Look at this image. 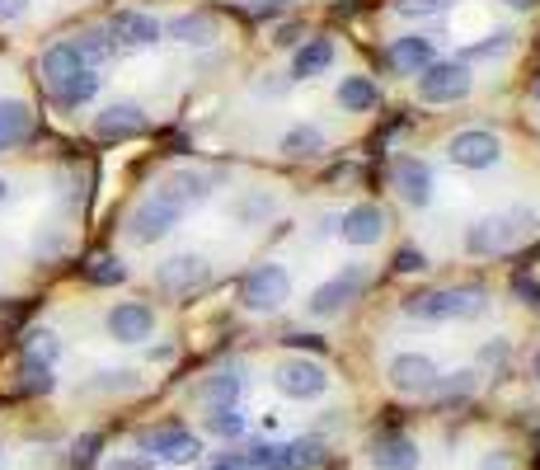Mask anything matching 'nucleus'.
<instances>
[{
    "label": "nucleus",
    "mask_w": 540,
    "mask_h": 470,
    "mask_svg": "<svg viewBox=\"0 0 540 470\" xmlns=\"http://www.w3.org/2000/svg\"><path fill=\"white\" fill-rule=\"evenodd\" d=\"M104 470H155L146 456H118V461H108Z\"/></svg>",
    "instance_id": "obj_38"
},
{
    "label": "nucleus",
    "mask_w": 540,
    "mask_h": 470,
    "mask_svg": "<svg viewBox=\"0 0 540 470\" xmlns=\"http://www.w3.org/2000/svg\"><path fill=\"white\" fill-rule=\"evenodd\" d=\"M287 297H292V278H287L282 264H259L240 278V306L245 311L268 315V311H278Z\"/></svg>",
    "instance_id": "obj_5"
},
{
    "label": "nucleus",
    "mask_w": 540,
    "mask_h": 470,
    "mask_svg": "<svg viewBox=\"0 0 540 470\" xmlns=\"http://www.w3.org/2000/svg\"><path fill=\"white\" fill-rule=\"evenodd\" d=\"M99 452H104V438H99V433H85V438H76V442H71V470H94Z\"/></svg>",
    "instance_id": "obj_30"
},
{
    "label": "nucleus",
    "mask_w": 540,
    "mask_h": 470,
    "mask_svg": "<svg viewBox=\"0 0 540 470\" xmlns=\"http://www.w3.org/2000/svg\"><path fill=\"white\" fill-rule=\"evenodd\" d=\"M249 10H273V5H282V0H245Z\"/></svg>",
    "instance_id": "obj_40"
},
{
    "label": "nucleus",
    "mask_w": 540,
    "mask_h": 470,
    "mask_svg": "<svg viewBox=\"0 0 540 470\" xmlns=\"http://www.w3.org/2000/svg\"><path fill=\"white\" fill-rule=\"evenodd\" d=\"M362 287H367V268H362V264L343 268L339 278L320 282V287L310 292V315H320V320H329V315L348 311V301H353L357 292H362Z\"/></svg>",
    "instance_id": "obj_10"
},
{
    "label": "nucleus",
    "mask_w": 540,
    "mask_h": 470,
    "mask_svg": "<svg viewBox=\"0 0 540 470\" xmlns=\"http://www.w3.org/2000/svg\"><path fill=\"white\" fill-rule=\"evenodd\" d=\"M212 188H216V179L212 174H202V170H174L165 184H160V193H170L174 203L184 207H198V203H207L212 198Z\"/></svg>",
    "instance_id": "obj_17"
},
{
    "label": "nucleus",
    "mask_w": 540,
    "mask_h": 470,
    "mask_svg": "<svg viewBox=\"0 0 540 470\" xmlns=\"http://www.w3.org/2000/svg\"><path fill=\"white\" fill-rule=\"evenodd\" d=\"M29 15V0H0V24H15Z\"/></svg>",
    "instance_id": "obj_36"
},
{
    "label": "nucleus",
    "mask_w": 540,
    "mask_h": 470,
    "mask_svg": "<svg viewBox=\"0 0 540 470\" xmlns=\"http://www.w3.org/2000/svg\"><path fill=\"white\" fill-rule=\"evenodd\" d=\"M301 43V24H282V29H273V47H296Z\"/></svg>",
    "instance_id": "obj_37"
},
{
    "label": "nucleus",
    "mask_w": 540,
    "mask_h": 470,
    "mask_svg": "<svg viewBox=\"0 0 540 470\" xmlns=\"http://www.w3.org/2000/svg\"><path fill=\"white\" fill-rule=\"evenodd\" d=\"M141 452H151L155 461H170V466H188V461H198L202 442L188 433V428H179V423H160V428H146L137 438Z\"/></svg>",
    "instance_id": "obj_7"
},
{
    "label": "nucleus",
    "mask_w": 540,
    "mask_h": 470,
    "mask_svg": "<svg viewBox=\"0 0 540 470\" xmlns=\"http://www.w3.org/2000/svg\"><path fill=\"white\" fill-rule=\"evenodd\" d=\"M19 395H47L57 381H52V362H43V358H29L24 353V362H19Z\"/></svg>",
    "instance_id": "obj_27"
},
{
    "label": "nucleus",
    "mask_w": 540,
    "mask_h": 470,
    "mask_svg": "<svg viewBox=\"0 0 540 470\" xmlns=\"http://www.w3.org/2000/svg\"><path fill=\"white\" fill-rule=\"evenodd\" d=\"M240 391H245V367H221V372H212V381L202 386V400H207V405H235Z\"/></svg>",
    "instance_id": "obj_24"
},
{
    "label": "nucleus",
    "mask_w": 540,
    "mask_h": 470,
    "mask_svg": "<svg viewBox=\"0 0 540 470\" xmlns=\"http://www.w3.org/2000/svg\"><path fill=\"white\" fill-rule=\"evenodd\" d=\"M470 85H475V76L465 62H432L418 71V99L423 104H461Z\"/></svg>",
    "instance_id": "obj_6"
},
{
    "label": "nucleus",
    "mask_w": 540,
    "mask_h": 470,
    "mask_svg": "<svg viewBox=\"0 0 540 470\" xmlns=\"http://www.w3.org/2000/svg\"><path fill=\"white\" fill-rule=\"evenodd\" d=\"M395 268H404V273H418V268H428V264H423V254H418V250H400V254H395Z\"/></svg>",
    "instance_id": "obj_39"
},
{
    "label": "nucleus",
    "mask_w": 540,
    "mask_h": 470,
    "mask_svg": "<svg viewBox=\"0 0 540 470\" xmlns=\"http://www.w3.org/2000/svg\"><path fill=\"white\" fill-rule=\"evenodd\" d=\"M38 71H43V85L52 94V104H62V109H80V104H90L94 94H99V71L85 66L76 43H52L43 52Z\"/></svg>",
    "instance_id": "obj_1"
},
{
    "label": "nucleus",
    "mask_w": 540,
    "mask_h": 470,
    "mask_svg": "<svg viewBox=\"0 0 540 470\" xmlns=\"http://www.w3.org/2000/svg\"><path fill=\"white\" fill-rule=\"evenodd\" d=\"M278 391L287 400H320L329 391V372L315 358H287L278 367Z\"/></svg>",
    "instance_id": "obj_11"
},
{
    "label": "nucleus",
    "mask_w": 540,
    "mask_h": 470,
    "mask_svg": "<svg viewBox=\"0 0 540 470\" xmlns=\"http://www.w3.org/2000/svg\"><path fill=\"white\" fill-rule=\"evenodd\" d=\"M536 231H540L536 207H508V212H494V217H484L479 226H470L465 250L479 254V259H494V254H508L517 245H526Z\"/></svg>",
    "instance_id": "obj_2"
},
{
    "label": "nucleus",
    "mask_w": 540,
    "mask_h": 470,
    "mask_svg": "<svg viewBox=\"0 0 540 470\" xmlns=\"http://www.w3.org/2000/svg\"><path fill=\"white\" fill-rule=\"evenodd\" d=\"M179 217H184V207L174 203L170 193L155 188L151 198H141V203L132 207V217H127V240H132V245H155V240H165V235L179 226Z\"/></svg>",
    "instance_id": "obj_4"
},
{
    "label": "nucleus",
    "mask_w": 540,
    "mask_h": 470,
    "mask_svg": "<svg viewBox=\"0 0 540 470\" xmlns=\"http://www.w3.org/2000/svg\"><path fill=\"white\" fill-rule=\"evenodd\" d=\"M329 66H334V38H310V43L296 47L292 76L296 80H315V76H324Z\"/></svg>",
    "instance_id": "obj_21"
},
{
    "label": "nucleus",
    "mask_w": 540,
    "mask_h": 470,
    "mask_svg": "<svg viewBox=\"0 0 540 470\" xmlns=\"http://www.w3.org/2000/svg\"><path fill=\"white\" fill-rule=\"evenodd\" d=\"M71 43H76V52L85 57V66H94V71H99V66L118 52V43H113V33H108V29H85L80 38H71Z\"/></svg>",
    "instance_id": "obj_25"
},
{
    "label": "nucleus",
    "mask_w": 540,
    "mask_h": 470,
    "mask_svg": "<svg viewBox=\"0 0 540 470\" xmlns=\"http://www.w3.org/2000/svg\"><path fill=\"white\" fill-rule=\"evenodd\" d=\"M390 62H395L400 76H418L423 66L437 62V47H432V38H423V33H404V38H395V47H390Z\"/></svg>",
    "instance_id": "obj_19"
},
{
    "label": "nucleus",
    "mask_w": 540,
    "mask_h": 470,
    "mask_svg": "<svg viewBox=\"0 0 540 470\" xmlns=\"http://www.w3.org/2000/svg\"><path fill=\"white\" fill-rule=\"evenodd\" d=\"M447 156L461 170H494L498 160H503V141L494 132H484V127H465V132H456L447 141Z\"/></svg>",
    "instance_id": "obj_8"
},
{
    "label": "nucleus",
    "mask_w": 540,
    "mask_h": 470,
    "mask_svg": "<svg viewBox=\"0 0 540 470\" xmlns=\"http://www.w3.org/2000/svg\"><path fill=\"white\" fill-rule=\"evenodd\" d=\"M165 33H170L174 43H212L216 24H212V15H174Z\"/></svg>",
    "instance_id": "obj_26"
},
{
    "label": "nucleus",
    "mask_w": 540,
    "mask_h": 470,
    "mask_svg": "<svg viewBox=\"0 0 540 470\" xmlns=\"http://www.w3.org/2000/svg\"><path fill=\"white\" fill-rule=\"evenodd\" d=\"M85 278L99 282V287H113V282L127 278V268L113 259V254H99V259H90V268H85Z\"/></svg>",
    "instance_id": "obj_31"
},
{
    "label": "nucleus",
    "mask_w": 540,
    "mask_h": 470,
    "mask_svg": "<svg viewBox=\"0 0 540 470\" xmlns=\"http://www.w3.org/2000/svg\"><path fill=\"white\" fill-rule=\"evenodd\" d=\"M395 193H400V203H409V207H428L432 203V170L414 156L395 160Z\"/></svg>",
    "instance_id": "obj_16"
},
{
    "label": "nucleus",
    "mask_w": 540,
    "mask_h": 470,
    "mask_svg": "<svg viewBox=\"0 0 540 470\" xmlns=\"http://www.w3.org/2000/svg\"><path fill=\"white\" fill-rule=\"evenodd\" d=\"M108 33L118 47H155L160 43V24H155L146 10H118L108 19Z\"/></svg>",
    "instance_id": "obj_15"
},
{
    "label": "nucleus",
    "mask_w": 540,
    "mask_h": 470,
    "mask_svg": "<svg viewBox=\"0 0 540 470\" xmlns=\"http://www.w3.org/2000/svg\"><path fill=\"white\" fill-rule=\"evenodd\" d=\"M33 132V113L19 99H0V151H10Z\"/></svg>",
    "instance_id": "obj_22"
},
{
    "label": "nucleus",
    "mask_w": 540,
    "mask_h": 470,
    "mask_svg": "<svg viewBox=\"0 0 540 470\" xmlns=\"http://www.w3.org/2000/svg\"><path fill=\"white\" fill-rule=\"evenodd\" d=\"M24 353H29V358H43V362H57L62 344H57V334H52V329H33L29 339H24Z\"/></svg>",
    "instance_id": "obj_32"
},
{
    "label": "nucleus",
    "mask_w": 540,
    "mask_h": 470,
    "mask_svg": "<svg viewBox=\"0 0 540 470\" xmlns=\"http://www.w3.org/2000/svg\"><path fill=\"white\" fill-rule=\"evenodd\" d=\"M512 38H517V33H508V29L489 33V43L465 47V62H475V57H498V52H508V47H512Z\"/></svg>",
    "instance_id": "obj_33"
},
{
    "label": "nucleus",
    "mask_w": 540,
    "mask_h": 470,
    "mask_svg": "<svg viewBox=\"0 0 540 470\" xmlns=\"http://www.w3.org/2000/svg\"><path fill=\"white\" fill-rule=\"evenodd\" d=\"M5 198H10V184H5V179H0V207H5Z\"/></svg>",
    "instance_id": "obj_42"
},
{
    "label": "nucleus",
    "mask_w": 540,
    "mask_h": 470,
    "mask_svg": "<svg viewBox=\"0 0 540 470\" xmlns=\"http://www.w3.org/2000/svg\"><path fill=\"white\" fill-rule=\"evenodd\" d=\"M212 278V264L202 259V254H174L165 264L155 268V282H160V292H193L202 282Z\"/></svg>",
    "instance_id": "obj_13"
},
{
    "label": "nucleus",
    "mask_w": 540,
    "mask_h": 470,
    "mask_svg": "<svg viewBox=\"0 0 540 470\" xmlns=\"http://www.w3.org/2000/svg\"><path fill=\"white\" fill-rule=\"evenodd\" d=\"M536 99H540V80H536Z\"/></svg>",
    "instance_id": "obj_44"
},
{
    "label": "nucleus",
    "mask_w": 540,
    "mask_h": 470,
    "mask_svg": "<svg viewBox=\"0 0 540 470\" xmlns=\"http://www.w3.org/2000/svg\"><path fill=\"white\" fill-rule=\"evenodd\" d=\"M207 470H259V466H254V461H249L245 452H221Z\"/></svg>",
    "instance_id": "obj_35"
},
{
    "label": "nucleus",
    "mask_w": 540,
    "mask_h": 470,
    "mask_svg": "<svg viewBox=\"0 0 540 470\" xmlns=\"http://www.w3.org/2000/svg\"><path fill=\"white\" fill-rule=\"evenodd\" d=\"M489 311V297L479 287H432L404 301V315L414 320H475Z\"/></svg>",
    "instance_id": "obj_3"
},
{
    "label": "nucleus",
    "mask_w": 540,
    "mask_h": 470,
    "mask_svg": "<svg viewBox=\"0 0 540 470\" xmlns=\"http://www.w3.org/2000/svg\"><path fill=\"white\" fill-rule=\"evenodd\" d=\"M536 376H540V353H536Z\"/></svg>",
    "instance_id": "obj_43"
},
{
    "label": "nucleus",
    "mask_w": 540,
    "mask_h": 470,
    "mask_svg": "<svg viewBox=\"0 0 540 470\" xmlns=\"http://www.w3.org/2000/svg\"><path fill=\"white\" fill-rule=\"evenodd\" d=\"M386 376L400 395H432L437 381H442V372H437V362H432L428 353H395Z\"/></svg>",
    "instance_id": "obj_9"
},
{
    "label": "nucleus",
    "mask_w": 540,
    "mask_h": 470,
    "mask_svg": "<svg viewBox=\"0 0 540 470\" xmlns=\"http://www.w3.org/2000/svg\"><path fill=\"white\" fill-rule=\"evenodd\" d=\"M207 433L212 438H240L245 433V414L235 405H207Z\"/></svg>",
    "instance_id": "obj_29"
},
{
    "label": "nucleus",
    "mask_w": 540,
    "mask_h": 470,
    "mask_svg": "<svg viewBox=\"0 0 540 470\" xmlns=\"http://www.w3.org/2000/svg\"><path fill=\"white\" fill-rule=\"evenodd\" d=\"M278 151L282 156H324V151H329V137H324L320 127L301 123V127H287V132H282Z\"/></svg>",
    "instance_id": "obj_23"
},
{
    "label": "nucleus",
    "mask_w": 540,
    "mask_h": 470,
    "mask_svg": "<svg viewBox=\"0 0 540 470\" xmlns=\"http://www.w3.org/2000/svg\"><path fill=\"white\" fill-rule=\"evenodd\" d=\"M104 325H108V339H118V344H146L155 334V311L146 301H118Z\"/></svg>",
    "instance_id": "obj_12"
},
{
    "label": "nucleus",
    "mask_w": 540,
    "mask_h": 470,
    "mask_svg": "<svg viewBox=\"0 0 540 470\" xmlns=\"http://www.w3.org/2000/svg\"><path fill=\"white\" fill-rule=\"evenodd\" d=\"M395 10L409 19H423V15H437V10H447V0H395Z\"/></svg>",
    "instance_id": "obj_34"
},
{
    "label": "nucleus",
    "mask_w": 540,
    "mask_h": 470,
    "mask_svg": "<svg viewBox=\"0 0 540 470\" xmlns=\"http://www.w3.org/2000/svg\"><path fill=\"white\" fill-rule=\"evenodd\" d=\"M503 5H508V10H531L536 0H503Z\"/></svg>",
    "instance_id": "obj_41"
},
{
    "label": "nucleus",
    "mask_w": 540,
    "mask_h": 470,
    "mask_svg": "<svg viewBox=\"0 0 540 470\" xmlns=\"http://www.w3.org/2000/svg\"><path fill=\"white\" fill-rule=\"evenodd\" d=\"M376 99H381V90L371 85L367 76H348L339 85V104L348 113H367V109H376Z\"/></svg>",
    "instance_id": "obj_28"
},
{
    "label": "nucleus",
    "mask_w": 540,
    "mask_h": 470,
    "mask_svg": "<svg viewBox=\"0 0 540 470\" xmlns=\"http://www.w3.org/2000/svg\"><path fill=\"white\" fill-rule=\"evenodd\" d=\"M339 235L348 240V245H357V250H367V245H376V240L386 235V212H381L376 203L348 207V217L339 221Z\"/></svg>",
    "instance_id": "obj_14"
},
{
    "label": "nucleus",
    "mask_w": 540,
    "mask_h": 470,
    "mask_svg": "<svg viewBox=\"0 0 540 470\" xmlns=\"http://www.w3.org/2000/svg\"><path fill=\"white\" fill-rule=\"evenodd\" d=\"M141 127H146V113L137 104H108L99 118H94V132L104 141H118V137H137Z\"/></svg>",
    "instance_id": "obj_20"
},
{
    "label": "nucleus",
    "mask_w": 540,
    "mask_h": 470,
    "mask_svg": "<svg viewBox=\"0 0 540 470\" xmlns=\"http://www.w3.org/2000/svg\"><path fill=\"white\" fill-rule=\"evenodd\" d=\"M371 466L376 470H414L418 466L414 438H404V433H381V438L371 442Z\"/></svg>",
    "instance_id": "obj_18"
}]
</instances>
